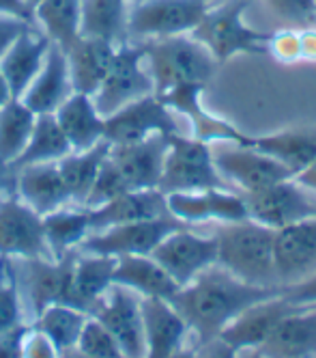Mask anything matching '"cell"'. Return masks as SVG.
Returning a JSON list of instances; mask_svg holds the SVG:
<instances>
[{"label":"cell","mask_w":316,"mask_h":358,"mask_svg":"<svg viewBox=\"0 0 316 358\" xmlns=\"http://www.w3.org/2000/svg\"><path fill=\"white\" fill-rule=\"evenodd\" d=\"M73 93L65 50L52 43L43 67L37 73L33 85L20 97L35 115H54L59 106Z\"/></svg>","instance_id":"24"},{"label":"cell","mask_w":316,"mask_h":358,"mask_svg":"<svg viewBox=\"0 0 316 358\" xmlns=\"http://www.w3.org/2000/svg\"><path fill=\"white\" fill-rule=\"evenodd\" d=\"M67 153H71V147L61 130V125L54 115H37L33 134L29 138V145L22 151V156L13 162V169L29 166V164H47L59 162Z\"/></svg>","instance_id":"35"},{"label":"cell","mask_w":316,"mask_h":358,"mask_svg":"<svg viewBox=\"0 0 316 358\" xmlns=\"http://www.w3.org/2000/svg\"><path fill=\"white\" fill-rule=\"evenodd\" d=\"M41 222L45 246L52 259H63L75 252L93 234L91 210L84 206H75V203L41 216Z\"/></svg>","instance_id":"31"},{"label":"cell","mask_w":316,"mask_h":358,"mask_svg":"<svg viewBox=\"0 0 316 358\" xmlns=\"http://www.w3.org/2000/svg\"><path fill=\"white\" fill-rule=\"evenodd\" d=\"M206 3H213V0H206Z\"/></svg>","instance_id":"54"},{"label":"cell","mask_w":316,"mask_h":358,"mask_svg":"<svg viewBox=\"0 0 316 358\" xmlns=\"http://www.w3.org/2000/svg\"><path fill=\"white\" fill-rule=\"evenodd\" d=\"M258 352L265 358L316 356V304L297 306L295 311L282 317Z\"/></svg>","instance_id":"20"},{"label":"cell","mask_w":316,"mask_h":358,"mask_svg":"<svg viewBox=\"0 0 316 358\" xmlns=\"http://www.w3.org/2000/svg\"><path fill=\"white\" fill-rule=\"evenodd\" d=\"M22 358H61V352L43 332L29 328V332H26V337H24Z\"/></svg>","instance_id":"42"},{"label":"cell","mask_w":316,"mask_h":358,"mask_svg":"<svg viewBox=\"0 0 316 358\" xmlns=\"http://www.w3.org/2000/svg\"><path fill=\"white\" fill-rule=\"evenodd\" d=\"M50 45L52 41L37 29V24H33L17 37V41L9 48V52L0 59V71L9 83L15 99H20L37 78Z\"/></svg>","instance_id":"25"},{"label":"cell","mask_w":316,"mask_h":358,"mask_svg":"<svg viewBox=\"0 0 316 358\" xmlns=\"http://www.w3.org/2000/svg\"><path fill=\"white\" fill-rule=\"evenodd\" d=\"M127 0H82L80 35L121 45L127 41Z\"/></svg>","instance_id":"32"},{"label":"cell","mask_w":316,"mask_h":358,"mask_svg":"<svg viewBox=\"0 0 316 358\" xmlns=\"http://www.w3.org/2000/svg\"><path fill=\"white\" fill-rule=\"evenodd\" d=\"M241 196L248 210V218L273 229V231L286 224L316 216V203L295 179H284V182L254 192H241Z\"/></svg>","instance_id":"10"},{"label":"cell","mask_w":316,"mask_h":358,"mask_svg":"<svg viewBox=\"0 0 316 358\" xmlns=\"http://www.w3.org/2000/svg\"><path fill=\"white\" fill-rule=\"evenodd\" d=\"M248 147L262 151L293 173V177L316 158V127H291L271 134H250Z\"/></svg>","instance_id":"30"},{"label":"cell","mask_w":316,"mask_h":358,"mask_svg":"<svg viewBox=\"0 0 316 358\" xmlns=\"http://www.w3.org/2000/svg\"><path fill=\"white\" fill-rule=\"evenodd\" d=\"M273 229L250 218L224 222L216 231L218 266L256 287H278L273 268Z\"/></svg>","instance_id":"2"},{"label":"cell","mask_w":316,"mask_h":358,"mask_svg":"<svg viewBox=\"0 0 316 358\" xmlns=\"http://www.w3.org/2000/svg\"><path fill=\"white\" fill-rule=\"evenodd\" d=\"M314 7H316V0H314Z\"/></svg>","instance_id":"55"},{"label":"cell","mask_w":316,"mask_h":358,"mask_svg":"<svg viewBox=\"0 0 316 358\" xmlns=\"http://www.w3.org/2000/svg\"><path fill=\"white\" fill-rule=\"evenodd\" d=\"M140 302L142 298L138 294L121 285H112L91 313L112 332L125 358L144 356V322Z\"/></svg>","instance_id":"14"},{"label":"cell","mask_w":316,"mask_h":358,"mask_svg":"<svg viewBox=\"0 0 316 358\" xmlns=\"http://www.w3.org/2000/svg\"><path fill=\"white\" fill-rule=\"evenodd\" d=\"M0 257H50L41 216L26 206L15 192L0 199Z\"/></svg>","instance_id":"12"},{"label":"cell","mask_w":316,"mask_h":358,"mask_svg":"<svg viewBox=\"0 0 316 358\" xmlns=\"http://www.w3.org/2000/svg\"><path fill=\"white\" fill-rule=\"evenodd\" d=\"M11 99H15V97H13L11 89H9V83L5 80L3 71H0V108H3V106H7Z\"/></svg>","instance_id":"49"},{"label":"cell","mask_w":316,"mask_h":358,"mask_svg":"<svg viewBox=\"0 0 316 358\" xmlns=\"http://www.w3.org/2000/svg\"><path fill=\"white\" fill-rule=\"evenodd\" d=\"M196 356L198 358H236V352L218 337V339H211V341L198 345Z\"/></svg>","instance_id":"47"},{"label":"cell","mask_w":316,"mask_h":358,"mask_svg":"<svg viewBox=\"0 0 316 358\" xmlns=\"http://www.w3.org/2000/svg\"><path fill=\"white\" fill-rule=\"evenodd\" d=\"M206 9V0H142L129 9L127 39L155 41L190 35Z\"/></svg>","instance_id":"7"},{"label":"cell","mask_w":316,"mask_h":358,"mask_svg":"<svg viewBox=\"0 0 316 358\" xmlns=\"http://www.w3.org/2000/svg\"><path fill=\"white\" fill-rule=\"evenodd\" d=\"M293 179L303 190H308L310 194H316V158L306 169H301Z\"/></svg>","instance_id":"48"},{"label":"cell","mask_w":316,"mask_h":358,"mask_svg":"<svg viewBox=\"0 0 316 358\" xmlns=\"http://www.w3.org/2000/svg\"><path fill=\"white\" fill-rule=\"evenodd\" d=\"M82 0H41L35 7V24L59 48L67 50L80 37Z\"/></svg>","instance_id":"34"},{"label":"cell","mask_w":316,"mask_h":358,"mask_svg":"<svg viewBox=\"0 0 316 358\" xmlns=\"http://www.w3.org/2000/svg\"><path fill=\"white\" fill-rule=\"evenodd\" d=\"M91 315H86L80 309H73L69 304H50L41 313L35 315V330L54 343L59 352H65L69 348H75L77 337Z\"/></svg>","instance_id":"37"},{"label":"cell","mask_w":316,"mask_h":358,"mask_svg":"<svg viewBox=\"0 0 316 358\" xmlns=\"http://www.w3.org/2000/svg\"><path fill=\"white\" fill-rule=\"evenodd\" d=\"M252 358H265V356H262V354H260V352H258V350H256V352H254V356H252Z\"/></svg>","instance_id":"53"},{"label":"cell","mask_w":316,"mask_h":358,"mask_svg":"<svg viewBox=\"0 0 316 358\" xmlns=\"http://www.w3.org/2000/svg\"><path fill=\"white\" fill-rule=\"evenodd\" d=\"M75 348L89 358H125L119 341L112 337V332L93 315L86 320Z\"/></svg>","instance_id":"38"},{"label":"cell","mask_w":316,"mask_h":358,"mask_svg":"<svg viewBox=\"0 0 316 358\" xmlns=\"http://www.w3.org/2000/svg\"><path fill=\"white\" fill-rule=\"evenodd\" d=\"M168 151V136L153 134L138 143L110 145L108 162L116 169L127 190H157Z\"/></svg>","instance_id":"15"},{"label":"cell","mask_w":316,"mask_h":358,"mask_svg":"<svg viewBox=\"0 0 316 358\" xmlns=\"http://www.w3.org/2000/svg\"><path fill=\"white\" fill-rule=\"evenodd\" d=\"M0 15L17 17L26 24H35V9L26 0H0Z\"/></svg>","instance_id":"46"},{"label":"cell","mask_w":316,"mask_h":358,"mask_svg":"<svg viewBox=\"0 0 316 358\" xmlns=\"http://www.w3.org/2000/svg\"><path fill=\"white\" fill-rule=\"evenodd\" d=\"M37 115L22 99H11L0 108V169L13 166L33 134Z\"/></svg>","instance_id":"36"},{"label":"cell","mask_w":316,"mask_h":358,"mask_svg":"<svg viewBox=\"0 0 316 358\" xmlns=\"http://www.w3.org/2000/svg\"><path fill=\"white\" fill-rule=\"evenodd\" d=\"M73 259L75 252L67 255L63 259H52V257L22 259L26 294L31 298L35 315L41 313L50 304H67Z\"/></svg>","instance_id":"19"},{"label":"cell","mask_w":316,"mask_h":358,"mask_svg":"<svg viewBox=\"0 0 316 358\" xmlns=\"http://www.w3.org/2000/svg\"><path fill=\"white\" fill-rule=\"evenodd\" d=\"M172 358H198L196 356V348H181Z\"/></svg>","instance_id":"50"},{"label":"cell","mask_w":316,"mask_h":358,"mask_svg":"<svg viewBox=\"0 0 316 358\" xmlns=\"http://www.w3.org/2000/svg\"><path fill=\"white\" fill-rule=\"evenodd\" d=\"M144 59L153 78V95L181 85H202L213 80L218 61L192 35L144 41Z\"/></svg>","instance_id":"3"},{"label":"cell","mask_w":316,"mask_h":358,"mask_svg":"<svg viewBox=\"0 0 316 358\" xmlns=\"http://www.w3.org/2000/svg\"><path fill=\"white\" fill-rule=\"evenodd\" d=\"M26 332H29L26 324H20L7 332H0V358H22Z\"/></svg>","instance_id":"45"},{"label":"cell","mask_w":316,"mask_h":358,"mask_svg":"<svg viewBox=\"0 0 316 358\" xmlns=\"http://www.w3.org/2000/svg\"><path fill=\"white\" fill-rule=\"evenodd\" d=\"M151 257L179 287H186L200 272L218 266V242L213 236H198L188 227H181L155 246Z\"/></svg>","instance_id":"8"},{"label":"cell","mask_w":316,"mask_h":358,"mask_svg":"<svg viewBox=\"0 0 316 358\" xmlns=\"http://www.w3.org/2000/svg\"><path fill=\"white\" fill-rule=\"evenodd\" d=\"M213 162L226 182L230 186H239L243 192H254L284 179H293V173L286 166L254 147L234 145L230 149H218L213 151Z\"/></svg>","instance_id":"16"},{"label":"cell","mask_w":316,"mask_h":358,"mask_svg":"<svg viewBox=\"0 0 316 358\" xmlns=\"http://www.w3.org/2000/svg\"><path fill=\"white\" fill-rule=\"evenodd\" d=\"M176 132L181 130L174 113L153 93L105 117V141L110 145L138 143L153 134L170 136Z\"/></svg>","instance_id":"11"},{"label":"cell","mask_w":316,"mask_h":358,"mask_svg":"<svg viewBox=\"0 0 316 358\" xmlns=\"http://www.w3.org/2000/svg\"><path fill=\"white\" fill-rule=\"evenodd\" d=\"M267 55L282 65L301 63V35L299 29H282L271 33L267 43Z\"/></svg>","instance_id":"39"},{"label":"cell","mask_w":316,"mask_h":358,"mask_svg":"<svg viewBox=\"0 0 316 358\" xmlns=\"http://www.w3.org/2000/svg\"><path fill=\"white\" fill-rule=\"evenodd\" d=\"M112 283L131 289L140 298H162V300H170L181 289L170 278V274L151 255L116 257Z\"/></svg>","instance_id":"29"},{"label":"cell","mask_w":316,"mask_h":358,"mask_svg":"<svg viewBox=\"0 0 316 358\" xmlns=\"http://www.w3.org/2000/svg\"><path fill=\"white\" fill-rule=\"evenodd\" d=\"M61 358H89L86 354H82L77 348H69L65 352H61Z\"/></svg>","instance_id":"51"},{"label":"cell","mask_w":316,"mask_h":358,"mask_svg":"<svg viewBox=\"0 0 316 358\" xmlns=\"http://www.w3.org/2000/svg\"><path fill=\"white\" fill-rule=\"evenodd\" d=\"M26 3H29V5H31V7L35 9V7H37V5L41 3V0H26Z\"/></svg>","instance_id":"52"},{"label":"cell","mask_w":316,"mask_h":358,"mask_svg":"<svg viewBox=\"0 0 316 358\" xmlns=\"http://www.w3.org/2000/svg\"><path fill=\"white\" fill-rule=\"evenodd\" d=\"M108 149L110 143L103 141L86 151H71L63 160L57 162L65 188L75 206H84V201L101 171V164L105 156H108Z\"/></svg>","instance_id":"33"},{"label":"cell","mask_w":316,"mask_h":358,"mask_svg":"<svg viewBox=\"0 0 316 358\" xmlns=\"http://www.w3.org/2000/svg\"><path fill=\"white\" fill-rule=\"evenodd\" d=\"M265 3L276 15L291 22L297 29H308L316 22L314 0H265Z\"/></svg>","instance_id":"40"},{"label":"cell","mask_w":316,"mask_h":358,"mask_svg":"<svg viewBox=\"0 0 316 358\" xmlns=\"http://www.w3.org/2000/svg\"><path fill=\"white\" fill-rule=\"evenodd\" d=\"M29 27H33V24H26L17 17L0 15V59L9 52V48L17 41V37Z\"/></svg>","instance_id":"44"},{"label":"cell","mask_w":316,"mask_h":358,"mask_svg":"<svg viewBox=\"0 0 316 358\" xmlns=\"http://www.w3.org/2000/svg\"><path fill=\"white\" fill-rule=\"evenodd\" d=\"M295 309H297V304H291L286 298H282V294H278L269 300H262L250 306L239 317H234L222 330L220 339L228 343L234 352H241L248 348L258 350L267 341V337L278 326V322Z\"/></svg>","instance_id":"18"},{"label":"cell","mask_w":316,"mask_h":358,"mask_svg":"<svg viewBox=\"0 0 316 358\" xmlns=\"http://www.w3.org/2000/svg\"><path fill=\"white\" fill-rule=\"evenodd\" d=\"M186 227L172 216H162L153 220H138L103 229L99 234L89 236L80 252L105 255V257H127V255H151L168 234Z\"/></svg>","instance_id":"9"},{"label":"cell","mask_w":316,"mask_h":358,"mask_svg":"<svg viewBox=\"0 0 316 358\" xmlns=\"http://www.w3.org/2000/svg\"><path fill=\"white\" fill-rule=\"evenodd\" d=\"M114 266H116V257H105V255H91V252L75 255L67 304L91 315L99 300L103 298V294L114 285L112 283Z\"/></svg>","instance_id":"27"},{"label":"cell","mask_w":316,"mask_h":358,"mask_svg":"<svg viewBox=\"0 0 316 358\" xmlns=\"http://www.w3.org/2000/svg\"><path fill=\"white\" fill-rule=\"evenodd\" d=\"M278 294L280 287H256L234 278L220 266H211L168 302L186 322L188 330H194L198 345H202L218 339L222 330L246 309Z\"/></svg>","instance_id":"1"},{"label":"cell","mask_w":316,"mask_h":358,"mask_svg":"<svg viewBox=\"0 0 316 358\" xmlns=\"http://www.w3.org/2000/svg\"><path fill=\"white\" fill-rule=\"evenodd\" d=\"M211 188H222V190L232 188L218 173L211 145L194 136H183L181 132L170 134L157 190L162 194H172V192H200Z\"/></svg>","instance_id":"5"},{"label":"cell","mask_w":316,"mask_h":358,"mask_svg":"<svg viewBox=\"0 0 316 358\" xmlns=\"http://www.w3.org/2000/svg\"><path fill=\"white\" fill-rule=\"evenodd\" d=\"M114 52L116 45L110 41H103L97 37H84V35L77 37L65 50L73 93L93 97L112 65Z\"/></svg>","instance_id":"21"},{"label":"cell","mask_w":316,"mask_h":358,"mask_svg":"<svg viewBox=\"0 0 316 358\" xmlns=\"http://www.w3.org/2000/svg\"><path fill=\"white\" fill-rule=\"evenodd\" d=\"M273 268L278 287L295 285L316 274V216L276 229Z\"/></svg>","instance_id":"13"},{"label":"cell","mask_w":316,"mask_h":358,"mask_svg":"<svg viewBox=\"0 0 316 358\" xmlns=\"http://www.w3.org/2000/svg\"><path fill=\"white\" fill-rule=\"evenodd\" d=\"M248 0H228L224 5L209 7L198 27L190 33L202 43L218 65L230 61L236 55L262 57L267 55V43L271 33H262L246 24L243 13Z\"/></svg>","instance_id":"4"},{"label":"cell","mask_w":316,"mask_h":358,"mask_svg":"<svg viewBox=\"0 0 316 358\" xmlns=\"http://www.w3.org/2000/svg\"><path fill=\"white\" fill-rule=\"evenodd\" d=\"M24 324L22 320V302L13 274L7 280H0V332H7Z\"/></svg>","instance_id":"41"},{"label":"cell","mask_w":316,"mask_h":358,"mask_svg":"<svg viewBox=\"0 0 316 358\" xmlns=\"http://www.w3.org/2000/svg\"><path fill=\"white\" fill-rule=\"evenodd\" d=\"M15 194L39 216L52 214L73 203L65 188L57 162L20 166Z\"/></svg>","instance_id":"26"},{"label":"cell","mask_w":316,"mask_h":358,"mask_svg":"<svg viewBox=\"0 0 316 358\" xmlns=\"http://www.w3.org/2000/svg\"><path fill=\"white\" fill-rule=\"evenodd\" d=\"M144 322V356L142 358H172L186 341L188 326L172 304L162 298H142Z\"/></svg>","instance_id":"22"},{"label":"cell","mask_w":316,"mask_h":358,"mask_svg":"<svg viewBox=\"0 0 316 358\" xmlns=\"http://www.w3.org/2000/svg\"><path fill=\"white\" fill-rule=\"evenodd\" d=\"M153 93V78L144 59V43H121L103 83L93 95L101 117H110L123 106Z\"/></svg>","instance_id":"6"},{"label":"cell","mask_w":316,"mask_h":358,"mask_svg":"<svg viewBox=\"0 0 316 358\" xmlns=\"http://www.w3.org/2000/svg\"><path fill=\"white\" fill-rule=\"evenodd\" d=\"M89 210L93 234H99L103 229H110L116 224L170 216L166 208V194H162L160 190H129Z\"/></svg>","instance_id":"23"},{"label":"cell","mask_w":316,"mask_h":358,"mask_svg":"<svg viewBox=\"0 0 316 358\" xmlns=\"http://www.w3.org/2000/svg\"><path fill=\"white\" fill-rule=\"evenodd\" d=\"M280 294H282V298H286L288 302L297 304V306L316 304V274L299 280V283H295V285L280 287Z\"/></svg>","instance_id":"43"},{"label":"cell","mask_w":316,"mask_h":358,"mask_svg":"<svg viewBox=\"0 0 316 358\" xmlns=\"http://www.w3.org/2000/svg\"><path fill=\"white\" fill-rule=\"evenodd\" d=\"M54 117L71 151H86L105 141V117H101L89 95L71 93Z\"/></svg>","instance_id":"28"},{"label":"cell","mask_w":316,"mask_h":358,"mask_svg":"<svg viewBox=\"0 0 316 358\" xmlns=\"http://www.w3.org/2000/svg\"><path fill=\"white\" fill-rule=\"evenodd\" d=\"M166 208L172 218L183 224L192 222H239L248 218L241 192L211 188L200 192H172L166 194Z\"/></svg>","instance_id":"17"}]
</instances>
